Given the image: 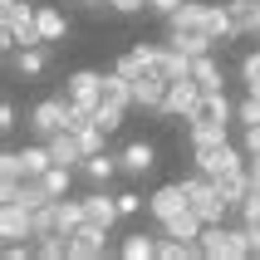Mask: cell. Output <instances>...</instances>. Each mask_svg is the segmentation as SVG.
Returning a JSON list of instances; mask_svg holds the SVG:
<instances>
[{
  "label": "cell",
  "mask_w": 260,
  "mask_h": 260,
  "mask_svg": "<svg viewBox=\"0 0 260 260\" xmlns=\"http://www.w3.org/2000/svg\"><path fill=\"white\" fill-rule=\"evenodd\" d=\"M187 197H191V211H197L206 226H216V221H226V211H236V206L221 197L216 177H206V172H191L187 177Z\"/></svg>",
  "instance_id": "1"
},
{
  "label": "cell",
  "mask_w": 260,
  "mask_h": 260,
  "mask_svg": "<svg viewBox=\"0 0 260 260\" xmlns=\"http://www.w3.org/2000/svg\"><path fill=\"white\" fill-rule=\"evenodd\" d=\"M206 88L197 84V79H177V84H167V99H162V118H191L197 113V103H202Z\"/></svg>",
  "instance_id": "2"
},
{
  "label": "cell",
  "mask_w": 260,
  "mask_h": 260,
  "mask_svg": "<svg viewBox=\"0 0 260 260\" xmlns=\"http://www.w3.org/2000/svg\"><path fill=\"white\" fill-rule=\"evenodd\" d=\"M64 118H69V99H44L29 108V133L35 138H54L64 128Z\"/></svg>",
  "instance_id": "3"
},
{
  "label": "cell",
  "mask_w": 260,
  "mask_h": 260,
  "mask_svg": "<svg viewBox=\"0 0 260 260\" xmlns=\"http://www.w3.org/2000/svg\"><path fill=\"white\" fill-rule=\"evenodd\" d=\"M187 206H191V197H187V177H182V182H167V187H157L152 197H147V211L157 216V226H162L167 216H177V211H187Z\"/></svg>",
  "instance_id": "4"
},
{
  "label": "cell",
  "mask_w": 260,
  "mask_h": 260,
  "mask_svg": "<svg viewBox=\"0 0 260 260\" xmlns=\"http://www.w3.org/2000/svg\"><path fill=\"white\" fill-rule=\"evenodd\" d=\"M246 157H250L246 147H236V143H216V147H202V152H197V172L216 177V172H226V167H241Z\"/></svg>",
  "instance_id": "5"
},
{
  "label": "cell",
  "mask_w": 260,
  "mask_h": 260,
  "mask_svg": "<svg viewBox=\"0 0 260 260\" xmlns=\"http://www.w3.org/2000/svg\"><path fill=\"white\" fill-rule=\"evenodd\" d=\"M162 99H167V79L152 69H143L138 79H133V103L138 108H147V113H162Z\"/></svg>",
  "instance_id": "6"
},
{
  "label": "cell",
  "mask_w": 260,
  "mask_h": 260,
  "mask_svg": "<svg viewBox=\"0 0 260 260\" xmlns=\"http://www.w3.org/2000/svg\"><path fill=\"white\" fill-rule=\"evenodd\" d=\"M103 226H93V221H84L79 231L69 236V260H99L103 255Z\"/></svg>",
  "instance_id": "7"
},
{
  "label": "cell",
  "mask_w": 260,
  "mask_h": 260,
  "mask_svg": "<svg viewBox=\"0 0 260 260\" xmlns=\"http://www.w3.org/2000/svg\"><path fill=\"white\" fill-rule=\"evenodd\" d=\"M5 64H10L20 79H40V74L49 69V49H44V44H20V49H15Z\"/></svg>",
  "instance_id": "8"
},
{
  "label": "cell",
  "mask_w": 260,
  "mask_h": 260,
  "mask_svg": "<svg viewBox=\"0 0 260 260\" xmlns=\"http://www.w3.org/2000/svg\"><path fill=\"white\" fill-rule=\"evenodd\" d=\"M216 187H221V197H226V202L241 211V202L250 197V187H255V182H250V167L241 162V167H226V172H216Z\"/></svg>",
  "instance_id": "9"
},
{
  "label": "cell",
  "mask_w": 260,
  "mask_h": 260,
  "mask_svg": "<svg viewBox=\"0 0 260 260\" xmlns=\"http://www.w3.org/2000/svg\"><path fill=\"white\" fill-rule=\"evenodd\" d=\"M84 216L93 221V226H103V231H113V221L123 216V211H118V191H93V197H84Z\"/></svg>",
  "instance_id": "10"
},
{
  "label": "cell",
  "mask_w": 260,
  "mask_h": 260,
  "mask_svg": "<svg viewBox=\"0 0 260 260\" xmlns=\"http://www.w3.org/2000/svg\"><path fill=\"white\" fill-rule=\"evenodd\" d=\"M64 99L99 108V99H103V74H93V69H74V74H69V93H64Z\"/></svg>",
  "instance_id": "11"
},
{
  "label": "cell",
  "mask_w": 260,
  "mask_h": 260,
  "mask_svg": "<svg viewBox=\"0 0 260 260\" xmlns=\"http://www.w3.org/2000/svg\"><path fill=\"white\" fill-rule=\"evenodd\" d=\"M118 162H123V172H128V177H147V172H152V162H157V147L138 138V143H128L123 152H118Z\"/></svg>",
  "instance_id": "12"
},
{
  "label": "cell",
  "mask_w": 260,
  "mask_h": 260,
  "mask_svg": "<svg viewBox=\"0 0 260 260\" xmlns=\"http://www.w3.org/2000/svg\"><path fill=\"white\" fill-rule=\"evenodd\" d=\"M49 143V152H54V162H69V167H84V143H79V133H69V128H59L54 138H44Z\"/></svg>",
  "instance_id": "13"
},
{
  "label": "cell",
  "mask_w": 260,
  "mask_h": 260,
  "mask_svg": "<svg viewBox=\"0 0 260 260\" xmlns=\"http://www.w3.org/2000/svg\"><path fill=\"white\" fill-rule=\"evenodd\" d=\"M191 118H202V123H231L236 108H231V99H226V88H221V93H202V103H197ZM191 118H187V123H191Z\"/></svg>",
  "instance_id": "14"
},
{
  "label": "cell",
  "mask_w": 260,
  "mask_h": 260,
  "mask_svg": "<svg viewBox=\"0 0 260 260\" xmlns=\"http://www.w3.org/2000/svg\"><path fill=\"white\" fill-rule=\"evenodd\" d=\"M231 123H202V118H191L187 123V138H191V152H202V147H216V143H231L226 138Z\"/></svg>",
  "instance_id": "15"
},
{
  "label": "cell",
  "mask_w": 260,
  "mask_h": 260,
  "mask_svg": "<svg viewBox=\"0 0 260 260\" xmlns=\"http://www.w3.org/2000/svg\"><path fill=\"white\" fill-rule=\"evenodd\" d=\"M226 10L236 20V35H255L260 40V0H226Z\"/></svg>",
  "instance_id": "16"
},
{
  "label": "cell",
  "mask_w": 260,
  "mask_h": 260,
  "mask_svg": "<svg viewBox=\"0 0 260 260\" xmlns=\"http://www.w3.org/2000/svg\"><path fill=\"white\" fill-rule=\"evenodd\" d=\"M202 255L206 260H231V231H226V221H216V226L202 231Z\"/></svg>",
  "instance_id": "17"
},
{
  "label": "cell",
  "mask_w": 260,
  "mask_h": 260,
  "mask_svg": "<svg viewBox=\"0 0 260 260\" xmlns=\"http://www.w3.org/2000/svg\"><path fill=\"white\" fill-rule=\"evenodd\" d=\"M113 172H123V162L108 157V152H93V157H84V177L93 182V187H108V182H113Z\"/></svg>",
  "instance_id": "18"
},
{
  "label": "cell",
  "mask_w": 260,
  "mask_h": 260,
  "mask_svg": "<svg viewBox=\"0 0 260 260\" xmlns=\"http://www.w3.org/2000/svg\"><path fill=\"white\" fill-rule=\"evenodd\" d=\"M40 182L49 187V197L59 202V197H69V191H74V167H69V162H49V167L40 172Z\"/></svg>",
  "instance_id": "19"
},
{
  "label": "cell",
  "mask_w": 260,
  "mask_h": 260,
  "mask_svg": "<svg viewBox=\"0 0 260 260\" xmlns=\"http://www.w3.org/2000/svg\"><path fill=\"white\" fill-rule=\"evenodd\" d=\"M40 35H44V44H64L69 20H64V10H59V5H40Z\"/></svg>",
  "instance_id": "20"
},
{
  "label": "cell",
  "mask_w": 260,
  "mask_h": 260,
  "mask_svg": "<svg viewBox=\"0 0 260 260\" xmlns=\"http://www.w3.org/2000/svg\"><path fill=\"white\" fill-rule=\"evenodd\" d=\"M191 79H197L206 93H221V84H226V79H221V64L211 54H197V59H191Z\"/></svg>",
  "instance_id": "21"
},
{
  "label": "cell",
  "mask_w": 260,
  "mask_h": 260,
  "mask_svg": "<svg viewBox=\"0 0 260 260\" xmlns=\"http://www.w3.org/2000/svg\"><path fill=\"white\" fill-rule=\"evenodd\" d=\"M118 255L123 260H152L157 255V236H147V231H133L123 246H118Z\"/></svg>",
  "instance_id": "22"
},
{
  "label": "cell",
  "mask_w": 260,
  "mask_h": 260,
  "mask_svg": "<svg viewBox=\"0 0 260 260\" xmlns=\"http://www.w3.org/2000/svg\"><path fill=\"white\" fill-rule=\"evenodd\" d=\"M20 206H29V211H40V206H49L54 197H49V187H44L40 177H25V187H20V197H15Z\"/></svg>",
  "instance_id": "23"
},
{
  "label": "cell",
  "mask_w": 260,
  "mask_h": 260,
  "mask_svg": "<svg viewBox=\"0 0 260 260\" xmlns=\"http://www.w3.org/2000/svg\"><path fill=\"white\" fill-rule=\"evenodd\" d=\"M167 44H177L187 59H197V54H211L216 40H211V35H167Z\"/></svg>",
  "instance_id": "24"
},
{
  "label": "cell",
  "mask_w": 260,
  "mask_h": 260,
  "mask_svg": "<svg viewBox=\"0 0 260 260\" xmlns=\"http://www.w3.org/2000/svg\"><path fill=\"white\" fill-rule=\"evenodd\" d=\"M20 157H25V172L29 177H40L49 162H54V152H49V143H29V147H20Z\"/></svg>",
  "instance_id": "25"
},
{
  "label": "cell",
  "mask_w": 260,
  "mask_h": 260,
  "mask_svg": "<svg viewBox=\"0 0 260 260\" xmlns=\"http://www.w3.org/2000/svg\"><path fill=\"white\" fill-rule=\"evenodd\" d=\"M40 236H64L59 231V202H49V206L35 211V241H40Z\"/></svg>",
  "instance_id": "26"
},
{
  "label": "cell",
  "mask_w": 260,
  "mask_h": 260,
  "mask_svg": "<svg viewBox=\"0 0 260 260\" xmlns=\"http://www.w3.org/2000/svg\"><path fill=\"white\" fill-rule=\"evenodd\" d=\"M25 157H20V152H5V157H0V182H25Z\"/></svg>",
  "instance_id": "27"
},
{
  "label": "cell",
  "mask_w": 260,
  "mask_h": 260,
  "mask_svg": "<svg viewBox=\"0 0 260 260\" xmlns=\"http://www.w3.org/2000/svg\"><path fill=\"white\" fill-rule=\"evenodd\" d=\"M241 79H246L250 93H260V49H250V54L241 59Z\"/></svg>",
  "instance_id": "28"
},
{
  "label": "cell",
  "mask_w": 260,
  "mask_h": 260,
  "mask_svg": "<svg viewBox=\"0 0 260 260\" xmlns=\"http://www.w3.org/2000/svg\"><path fill=\"white\" fill-rule=\"evenodd\" d=\"M93 118H99L108 133H118V128H123V108H108V103H99V108H93Z\"/></svg>",
  "instance_id": "29"
},
{
  "label": "cell",
  "mask_w": 260,
  "mask_h": 260,
  "mask_svg": "<svg viewBox=\"0 0 260 260\" xmlns=\"http://www.w3.org/2000/svg\"><path fill=\"white\" fill-rule=\"evenodd\" d=\"M236 118H241V123H260V93H250V99L236 108Z\"/></svg>",
  "instance_id": "30"
},
{
  "label": "cell",
  "mask_w": 260,
  "mask_h": 260,
  "mask_svg": "<svg viewBox=\"0 0 260 260\" xmlns=\"http://www.w3.org/2000/svg\"><path fill=\"white\" fill-rule=\"evenodd\" d=\"M118 211H123V216H138V211H143V197H138V191H118Z\"/></svg>",
  "instance_id": "31"
},
{
  "label": "cell",
  "mask_w": 260,
  "mask_h": 260,
  "mask_svg": "<svg viewBox=\"0 0 260 260\" xmlns=\"http://www.w3.org/2000/svg\"><path fill=\"white\" fill-rule=\"evenodd\" d=\"M15 123H20V113H15V103L5 99L0 103V133H15Z\"/></svg>",
  "instance_id": "32"
},
{
  "label": "cell",
  "mask_w": 260,
  "mask_h": 260,
  "mask_svg": "<svg viewBox=\"0 0 260 260\" xmlns=\"http://www.w3.org/2000/svg\"><path fill=\"white\" fill-rule=\"evenodd\" d=\"M182 5H187V0H147V10H152V15H162V20H167L172 10H182Z\"/></svg>",
  "instance_id": "33"
},
{
  "label": "cell",
  "mask_w": 260,
  "mask_h": 260,
  "mask_svg": "<svg viewBox=\"0 0 260 260\" xmlns=\"http://www.w3.org/2000/svg\"><path fill=\"white\" fill-rule=\"evenodd\" d=\"M108 10H118V15H138V10H147V0H108Z\"/></svg>",
  "instance_id": "34"
},
{
  "label": "cell",
  "mask_w": 260,
  "mask_h": 260,
  "mask_svg": "<svg viewBox=\"0 0 260 260\" xmlns=\"http://www.w3.org/2000/svg\"><path fill=\"white\" fill-rule=\"evenodd\" d=\"M246 152H260V123H246V138H241Z\"/></svg>",
  "instance_id": "35"
},
{
  "label": "cell",
  "mask_w": 260,
  "mask_h": 260,
  "mask_svg": "<svg viewBox=\"0 0 260 260\" xmlns=\"http://www.w3.org/2000/svg\"><path fill=\"white\" fill-rule=\"evenodd\" d=\"M250 246H255V255H260V226H250Z\"/></svg>",
  "instance_id": "36"
},
{
  "label": "cell",
  "mask_w": 260,
  "mask_h": 260,
  "mask_svg": "<svg viewBox=\"0 0 260 260\" xmlns=\"http://www.w3.org/2000/svg\"><path fill=\"white\" fill-rule=\"evenodd\" d=\"M79 5H88V10H93V5H108V0H79Z\"/></svg>",
  "instance_id": "37"
},
{
  "label": "cell",
  "mask_w": 260,
  "mask_h": 260,
  "mask_svg": "<svg viewBox=\"0 0 260 260\" xmlns=\"http://www.w3.org/2000/svg\"><path fill=\"white\" fill-rule=\"evenodd\" d=\"M0 5H15V0H0Z\"/></svg>",
  "instance_id": "38"
}]
</instances>
